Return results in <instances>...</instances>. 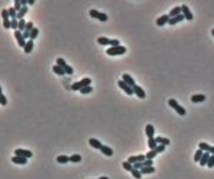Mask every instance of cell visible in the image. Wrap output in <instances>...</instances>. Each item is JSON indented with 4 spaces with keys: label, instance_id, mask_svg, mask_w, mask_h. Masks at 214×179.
<instances>
[{
    "label": "cell",
    "instance_id": "34",
    "mask_svg": "<svg viewBox=\"0 0 214 179\" xmlns=\"http://www.w3.org/2000/svg\"><path fill=\"white\" fill-rule=\"evenodd\" d=\"M132 175H133V178H136V179H140L141 176H143L141 171H139V169H134V168H133V171H132Z\"/></svg>",
    "mask_w": 214,
    "mask_h": 179
},
{
    "label": "cell",
    "instance_id": "9",
    "mask_svg": "<svg viewBox=\"0 0 214 179\" xmlns=\"http://www.w3.org/2000/svg\"><path fill=\"white\" fill-rule=\"evenodd\" d=\"M146 159H147V158H146V155H143V153H141V155H134V156H130V158H129L127 161H129L130 163H133V165H134V163L143 162V161H146Z\"/></svg>",
    "mask_w": 214,
    "mask_h": 179
},
{
    "label": "cell",
    "instance_id": "41",
    "mask_svg": "<svg viewBox=\"0 0 214 179\" xmlns=\"http://www.w3.org/2000/svg\"><path fill=\"white\" fill-rule=\"evenodd\" d=\"M0 103H1V106H4V105H7V98L3 95V92H1V89H0Z\"/></svg>",
    "mask_w": 214,
    "mask_h": 179
},
{
    "label": "cell",
    "instance_id": "39",
    "mask_svg": "<svg viewBox=\"0 0 214 179\" xmlns=\"http://www.w3.org/2000/svg\"><path fill=\"white\" fill-rule=\"evenodd\" d=\"M13 7L16 9L17 12H20V10H21V7H23V4H21V1H20V0H15V1H13Z\"/></svg>",
    "mask_w": 214,
    "mask_h": 179
},
{
    "label": "cell",
    "instance_id": "13",
    "mask_svg": "<svg viewBox=\"0 0 214 179\" xmlns=\"http://www.w3.org/2000/svg\"><path fill=\"white\" fill-rule=\"evenodd\" d=\"M121 79H123V80L126 82V83H127V85H130V86H132V87H134V86H136V85H137V83H136V80H134V79H133L132 76H130V75H129V73H123V76H121Z\"/></svg>",
    "mask_w": 214,
    "mask_h": 179
},
{
    "label": "cell",
    "instance_id": "15",
    "mask_svg": "<svg viewBox=\"0 0 214 179\" xmlns=\"http://www.w3.org/2000/svg\"><path fill=\"white\" fill-rule=\"evenodd\" d=\"M89 143H90V146H93L94 149H101V146H103V143L100 142L99 139H96V138H90L89 139Z\"/></svg>",
    "mask_w": 214,
    "mask_h": 179
},
{
    "label": "cell",
    "instance_id": "18",
    "mask_svg": "<svg viewBox=\"0 0 214 179\" xmlns=\"http://www.w3.org/2000/svg\"><path fill=\"white\" fill-rule=\"evenodd\" d=\"M12 161H13V163H17V165H26V163H27V158H23V156H17V155H13Z\"/></svg>",
    "mask_w": 214,
    "mask_h": 179
},
{
    "label": "cell",
    "instance_id": "40",
    "mask_svg": "<svg viewBox=\"0 0 214 179\" xmlns=\"http://www.w3.org/2000/svg\"><path fill=\"white\" fill-rule=\"evenodd\" d=\"M1 19L6 20V19H10V15H9V9H1Z\"/></svg>",
    "mask_w": 214,
    "mask_h": 179
},
{
    "label": "cell",
    "instance_id": "38",
    "mask_svg": "<svg viewBox=\"0 0 214 179\" xmlns=\"http://www.w3.org/2000/svg\"><path fill=\"white\" fill-rule=\"evenodd\" d=\"M90 92H93V86H91V85H90V86L83 87L82 90H80V93H82V95H87V93H90Z\"/></svg>",
    "mask_w": 214,
    "mask_h": 179
},
{
    "label": "cell",
    "instance_id": "49",
    "mask_svg": "<svg viewBox=\"0 0 214 179\" xmlns=\"http://www.w3.org/2000/svg\"><path fill=\"white\" fill-rule=\"evenodd\" d=\"M211 34H213V36H214V29H211Z\"/></svg>",
    "mask_w": 214,
    "mask_h": 179
},
{
    "label": "cell",
    "instance_id": "17",
    "mask_svg": "<svg viewBox=\"0 0 214 179\" xmlns=\"http://www.w3.org/2000/svg\"><path fill=\"white\" fill-rule=\"evenodd\" d=\"M186 17H184V15L181 13V15H179V16L176 17H170V22H168V24L170 26H173V24H177V23H180V22H183Z\"/></svg>",
    "mask_w": 214,
    "mask_h": 179
},
{
    "label": "cell",
    "instance_id": "21",
    "mask_svg": "<svg viewBox=\"0 0 214 179\" xmlns=\"http://www.w3.org/2000/svg\"><path fill=\"white\" fill-rule=\"evenodd\" d=\"M210 155H211V153H208V152H204L198 163H200L201 166H207V162H208V159H210Z\"/></svg>",
    "mask_w": 214,
    "mask_h": 179
},
{
    "label": "cell",
    "instance_id": "3",
    "mask_svg": "<svg viewBox=\"0 0 214 179\" xmlns=\"http://www.w3.org/2000/svg\"><path fill=\"white\" fill-rule=\"evenodd\" d=\"M168 105L177 112V115H180V116H184V115H186V109H184L181 105H179V102H177L176 99H168Z\"/></svg>",
    "mask_w": 214,
    "mask_h": 179
},
{
    "label": "cell",
    "instance_id": "33",
    "mask_svg": "<svg viewBox=\"0 0 214 179\" xmlns=\"http://www.w3.org/2000/svg\"><path fill=\"white\" fill-rule=\"evenodd\" d=\"M9 15H10V19H17V15H19V12H17L16 9L12 6V7H9Z\"/></svg>",
    "mask_w": 214,
    "mask_h": 179
},
{
    "label": "cell",
    "instance_id": "37",
    "mask_svg": "<svg viewBox=\"0 0 214 179\" xmlns=\"http://www.w3.org/2000/svg\"><path fill=\"white\" fill-rule=\"evenodd\" d=\"M56 65H59L60 67H63V69H64V67L67 66V63H66V60H64L63 57H57V60H56Z\"/></svg>",
    "mask_w": 214,
    "mask_h": 179
},
{
    "label": "cell",
    "instance_id": "4",
    "mask_svg": "<svg viewBox=\"0 0 214 179\" xmlns=\"http://www.w3.org/2000/svg\"><path fill=\"white\" fill-rule=\"evenodd\" d=\"M89 15L91 17H94V19H99L100 22H106L109 16L106 15V13H103V12H99V10H96V9H90L89 10Z\"/></svg>",
    "mask_w": 214,
    "mask_h": 179
},
{
    "label": "cell",
    "instance_id": "6",
    "mask_svg": "<svg viewBox=\"0 0 214 179\" xmlns=\"http://www.w3.org/2000/svg\"><path fill=\"white\" fill-rule=\"evenodd\" d=\"M117 83H118V87H120V89H123L127 95H134V89H133L130 85H127V83L123 80V79H120Z\"/></svg>",
    "mask_w": 214,
    "mask_h": 179
},
{
    "label": "cell",
    "instance_id": "29",
    "mask_svg": "<svg viewBox=\"0 0 214 179\" xmlns=\"http://www.w3.org/2000/svg\"><path fill=\"white\" fill-rule=\"evenodd\" d=\"M153 172H156L154 166H146V168L141 169V173H143V175H148V173H153Z\"/></svg>",
    "mask_w": 214,
    "mask_h": 179
},
{
    "label": "cell",
    "instance_id": "20",
    "mask_svg": "<svg viewBox=\"0 0 214 179\" xmlns=\"http://www.w3.org/2000/svg\"><path fill=\"white\" fill-rule=\"evenodd\" d=\"M100 150H101V153H103V155H106V156H113V153H114L112 148H110V146H106V145H103Z\"/></svg>",
    "mask_w": 214,
    "mask_h": 179
},
{
    "label": "cell",
    "instance_id": "35",
    "mask_svg": "<svg viewBox=\"0 0 214 179\" xmlns=\"http://www.w3.org/2000/svg\"><path fill=\"white\" fill-rule=\"evenodd\" d=\"M203 153H204V150H201V149H197V152L194 153V161H196V162H200V159H201Z\"/></svg>",
    "mask_w": 214,
    "mask_h": 179
},
{
    "label": "cell",
    "instance_id": "22",
    "mask_svg": "<svg viewBox=\"0 0 214 179\" xmlns=\"http://www.w3.org/2000/svg\"><path fill=\"white\" fill-rule=\"evenodd\" d=\"M51 69H53V72H54L56 75H59V76H63V75H66L64 69H63V67H60L59 65H54L53 67H51Z\"/></svg>",
    "mask_w": 214,
    "mask_h": 179
},
{
    "label": "cell",
    "instance_id": "2",
    "mask_svg": "<svg viewBox=\"0 0 214 179\" xmlns=\"http://www.w3.org/2000/svg\"><path fill=\"white\" fill-rule=\"evenodd\" d=\"M127 52V49H126V46H112V48H109V49L106 50V53L109 55V56H121V55H124Z\"/></svg>",
    "mask_w": 214,
    "mask_h": 179
},
{
    "label": "cell",
    "instance_id": "31",
    "mask_svg": "<svg viewBox=\"0 0 214 179\" xmlns=\"http://www.w3.org/2000/svg\"><path fill=\"white\" fill-rule=\"evenodd\" d=\"M26 26H27V22H26L24 19H20V20H19V30H20V32H24V30H26Z\"/></svg>",
    "mask_w": 214,
    "mask_h": 179
},
{
    "label": "cell",
    "instance_id": "36",
    "mask_svg": "<svg viewBox=\"0 0 214 179\" xmlns=\"http://www.w3.org/2000/svg\"><path fill=\"white\" fill-rule=\"evenodd\" d=\"M121 165H123V168H124L126 171H129V172H132L133 171V163H130L129 161H124Z\"/></svg>",
    "mask_w": 214,
    "mask_h": 179
},
{
    "label": "cell",
    "instance_id": "1",
    "mask_svg": "<svg viewBox=\"0 0 214 179\" xmlns=\"http://www.w3.org/2000/svg\"><path fill=\"white\" fill-rule=\"evenodd\" d=\"M91 85V79L90 78H84V79H82V80H79V82H74L71 86H70V89L71 90H74V92H80L83 87H86V86H90Z\"/></svg>",
    "mask_w": 214,
    "mask_h": 179
},
{
    "label": "cell",
    "instance_id": "28",
    "mask_svg": "<svg viewBox=\"0 0 214 179\" xmlns=\"http://www.w3.org/2000/svg\"><path fill=\"white\" fill-rule=\"evenodd\" d=\"M29 12V9H27V6H23L21 7V10L19 12V15H17V19L20 20V19H24V16H26V13Z\"/></svg>",
    "mask_w": 214,
    "mask_h": 179
},
{
    "label": "cell",
    "instance_id": "11",
    "mask_svg": "<svg viewBox=\"0 0 214 179\" xmlns=\"http://www.w3.org/2000/svg\"><path fill=\"white\" fill-rule=\"evenodd\" d=\"M168 22H170V16L168 15H161L160 17H157L156 24L157 26H164V24H168Z\"/></svg>",
    "mask_w": 214,
    "mask_h": 179
},
{
    "label": "cell",
    "instance_id": "45",
    "mask_svg": "<svg viewBox=\"0 0 214 179\" xmlns=\"http://www.w3.org/2000/svg\"><path fill=\"white\" fill-rule=\"evenodd\" d=\"M154 150H156L157 153H161V152H164V150H166V146H164V145H157V148H156Z\"/></svg>",
    "mask_w": 214,
    "mask_h": 179
},
{
    "label": "cell",
    "instance_id": "46",
    "mask_svg": "<svg viewBox=\"0 0 214 179\" xmlns=\"http://www.w3.org/2000/svg\"><path fill=\"white\" fill-rule=\"evenodd\" d=\"M146 166H153V159H146V161H143V168H146Z\"/></svg>",
    "mask_w": 214,
    "mask_h": 179
},
{
    "label": "cell",
    "instance_id": "5",
    "mask_svg": "<svg viewBox=\"0 0 214 179\" xmlns=\"http://www.w3.org/2000/svg\"><path fill=\"white\" fill-rule=\"evenodd\" d=\"M15 37H16L17 40V45L20 46V48H26V43H27V40H26V37H24V34H23V32H20V30H16L15 32Z\"/></svg>",
    "mask_w": 214,
    "mask_h": 179
},
{
    "label": "cell",
    "instance_id": "30",
    "mask_svg": "<svg viewBox=\"0 0 214 179\" xmlns=\"http://www.w3.org/2000/svg\"><path fill=\"white\" fill-rule=\"evenodd\" d=\"M70 162H73V163L82 162V156H80L79 153H74V155H71V156H70Z\"/></svg>",
    "mask_w": 214,
    "mask_h": 179
},
{
    "label": "cell",
    "instance_id": "48",
    "mask_svg": "<svg viewBox=\"0 0 214 179\" xmlns=\"http://www.w3.org/2000/svg\"><path fill=\"white\" fill-rule=\"evenodd\" d=\"M99 179H109V178H107V176H100Z\"/></svg>",
    "mask_w": 214,
    "mask_h": 179
},
{
    "label": "cell",
    "instance_id": "14",
    "mask_svg": "<svg viewBox=\"0 0 214 179\" xmlns=\"http://www.w3.org/2000/svg\"><path fill=\"white\" fill-rule=\"evenodd\" d=\"M97 43L101 45V46H112V39L104 37V36H100V37H97Z\"/></svg>",
    "mask_w": 214,
    "mask_h": 179
},
{
    "label": "cell",
    "instance_id": "16",
    "mask_svg": "<svg viewBox=\"0 0 214 179\" xmlns=\"http://www.w3.org/2000/svg\"><path fill=\"white\" fill-rule=\"evenodd\" d=\"M181 13H183L181 6H174V7L168 12V16H170V17H176V16H179V15H181Z\"/></svg>",
    "mask_w": 214,
    "mask_h": 179
},
{
    "label": "cell",
    "instance_id": "8",
    "mask_svg": "<svg viewBox=\"0 0 214 179\" xmlns=\"http://www.w3.org/2000/svg\"><path fill=\"white\" fill-rule=\"evenodd\" d=\"M181 10H183V15L186 17V20H193V19H194L191 10H190V7H188L187 4H181Z\"/></svg>",
    "mask_w": 214,
    "mask_h": 179
},
{
    "label": "cell",
    "instance_id": "25",
    "mask_svg": "<svg viewBox=\"0 0 214 179\" xmlns=\"http://www.w3.org/2000/svg\"><path fill=\"white\" fill-rule=\"evenodd\" d=\"M33 46H34V40L29 39L27 43H26V48H24V53H30V52L33 50Z\"/></svg>",
    "mask_w": 214,
    "mask_h": 179
},
{
    "label": "cell",
    "instance_id": "23",
    "mask_svg": "<svg viewBox=\"0 0 214 179\" xmlns=\"http://www.w3.org/2000/svg\"><path fill=\"white\" fill-rule=\"evenodd\" d=\"M146 135L147 138H154V126L153 125H146Z\"/></svg>",
    "mask_w": 214,
    "mask_h": 179
},
{
    "label": "cell",
    "instance_id": "7",
    "mask_svg": "<svg viewBox=\"0 0 214 179\" xmlns=\"http://www.w3.org/2000/svg\"><path fill=\"white\" fill-rule=\"evenodd\" d=\"M15 155L17 156H23V158H32L33 156V152L32 150H29V149H16L15 150Z\"/></svg>",
    "mask_w": 214,
    "mask_h": 179
},
{
    "label": "cell",
    "instance_id": "43",
    "mask_svg": "<svg viewBox=\"0 0 214 179\" xmlns=\"http://www.w3.org/2000/svg\"><path fill=\"white\" fill-rule=\"evenodd\" d=\"M207 168H214V155H210V159L207 162Z\"/></svg>",
    "mask_w": 214,
    "mask_h": 179
},
{
    "label": "cell",
    "instance_id": "44",
    "mask_svg": "<svg viewBox=\"0 0 214 179\" xmlns=\"http://www.w3.org/2000/svg\"><path fill=\"white\" fill-rule=\"evenodd\" d=\"M64 72H66V75H73V73H74L73 67H71V66H69V65L64 67Z\"/></svg>",
    "mask_w": 214,
    "mask_h": 179
},
{
    "label": "cell",
    "instance_id": "26",
    "mask_svg": "<svg viewBox=\"0 0 214 179\" xmlns=\"http://www.w3.org/2000/svg\"><path fill=\"white\" fill-rule=\"evenodd\" d=\"M56 161L59 163H67V162H70V156H67V155H59Z\"/></svg>",
    "mask_w": 214,
    "mask_h": 179
},
{
    "label": "cell",
    "instance_id": "27",
    "mask_svg": "<svg viewBox=\"0 0 214 179\" xmlns=\"http://www.w3.org/2000/svg\"><path fill=\"white\" fill-rule=\"evenodd\" d=\"M147 143H148V148L150 149H156L157 148V141H156V138H148V141H147Z\"/></svg>",
    "mask_w": 214,
    "mask_h": 179
},
{
    "label": "cell",
    "instance_id": "12",
    "mask_svg": "<svg viewBox=\"0 0 214 179\" xmlns=\"http://www.w3.org/2000/svg\"><path fill=\"white\" fill-rule=\"evenodd\" d=\"M133 89H134V95H136L137 98H140V99H144V98H146V92H144V89H143L141 86L136 85Z\"/></svg>",
    "mask_w": 214,
    "mask_h": 179
},
{
    "label": "cell",
    "instance_id": "19",
    "mask_svg": "<svg viewBox=\"0 0 214 179\" xmlns=\"http://www.w3.org/2000/svg\"><path fill=\"white\" fill-rule=\"evenodd\" d=\"M206 99H207L206 95H193V96H191V102H193V103H201V102H204Z\"/></svg>",
    "mask_w": 214,
    "mask_h": 179
},
{
    "label": "cell",
    "instance_id": "32",
    "mask_svg": "<svg viewBox=\"0 0 214 179\" xmlns=\"http://www.w3.org/2000/svg\"><path fill=\"white\" fill-rule=\"evenodd\" d=\"M157 155H159V153H157V152H156L154 149H150L147 153H146V158H147V159H154V158H156Z\"/></svg>",
    "mask_w": 214,
    "mask_h": 179
},
{
    "label": "cell",
    "instance_id": "42",
    "mask_svg": "<svg viewBox=\"0 0 214 179\" xmlns=\"http://www.w3.org/2000/svg\"><path fill=\"white\" fill-rule=\"evenodd\" d=\"M37 36H39V29H37V27H34L33 30H32V33H30V39H32V40H34Z\"/></svg>",
    "mask_w": 214,
    "mask_h": 179
},
{
    "label": "cell",
    "instance_id": "47",
    "mask_svg": "<svg viewBox=\"0 0 214 179\" xmlns=\"http://www.w3.org/2000/svg\"><path fill=\"white\" fill-rule=\"evenodd\" d=\"M112 46H113V48H114V46H120V42H118L117 39H112ZM112 46H110V48H112Z\"/></svg>",
    "mask_w": 214,
    "mask_h": 179
},
{
    "label": "cell",
    "instance_id": "10",
    "mask_svg": "<svg viewBox=\"0 0 214 179\" xmlns=\"http://www.w3.org/2000/svg\"><path fill=\"white\" fill-rule=\"evenodd\" d=\"M198 149H201V150H204V152H208V153L214 155V146L206 143V142H200V143H198Z\"/></svg>",
    "mask_w": 214,
    "mask_h": 179
},
{
    "label": "cell",
    "instance_id": "24",
    "mask_svg": "<svg viewBox=\"0 0 214 179\" xmlns=\"http://www.w3.org/2000/svg\"><path fill=\"white\" fill-rule=\"evenodd\" d=\"M156 141H157V143H159V145H164V146L170 145V139L163 138V136H157V138H156Z\"/></svg>",
    "mask_w": 214,
    "mask_h": 179
}]
</instances>
